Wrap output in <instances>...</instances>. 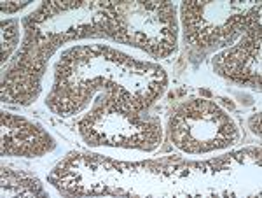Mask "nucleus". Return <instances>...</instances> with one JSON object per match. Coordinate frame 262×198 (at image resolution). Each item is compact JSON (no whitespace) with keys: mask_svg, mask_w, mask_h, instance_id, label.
<instances>
[{"mask_svg":"<svg viewBox=\"0 0 262 198\" xmlns=\"http://www.w3.org/2000/svg\"><path fill=\"white\" fill-rule=\"evenodd\" d=\"M171 141L185 153H208L238 141L234 121L208 100H192L171 117Z\"/></svg>","mask_w":262,"mask_h":198,"instance_id":"obj_1","label":"nucleus"},{"mask_svg":"<svg viewBox=\"0 0 262 198\" xmlns=\"http://www.w3.org/2000/svg\"><path fill=\"white\" fill-rule=\"evenodd\" d=\"M53 149V141L37 125L23 117L2 116V153L37 156Z\"/></svg>","mask_w":262,"mask_h":198,"instance_id":"obj_2","label":"nucleus"}]
</instances>
